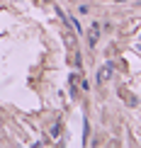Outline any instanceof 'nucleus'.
Masks as SVG:
<instances>
[{"instance_id":"nucleus-1","label":"nucleus","mask_w":141,"mask_h":148,"mask_svg":"<svg viewBox=\"0 0 141 148\" xmlns=\"http://www.w3.org/2000/svg\"><path fill=\"white\" fill-rule=\"evenodd\" d=\"M109 75H112V63L102 66V68L97 71V80H100V83H105V80H109Z\"/></svg>"},{"instance_id":"nucleus-2","label":"nucleus","mask_w":141,"mask_h":148,"mask_svg":"<svg viewBox=\"0 0 141 148\" xmlns=\"http://www.w3.org/2000/svg\"><path fill=\"white\" fill-rule=\"evenodd\" d=\"M97 36H100V24H93V27H90V32H88V41H90V46H95L97 44Z\"/></svg>"}]
</instances>
